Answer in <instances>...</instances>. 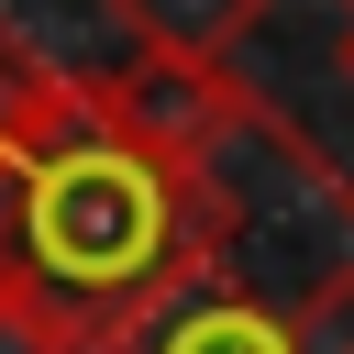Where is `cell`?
I'll return each instance as SVG.
<instances>
[{
  "label": "cell",
  "instance_id": "cell-1",
  "mask_svg": "<svg viewBox=\"0 0 354 354\" xmlns=\"http://www.w3.org/2000/svg\"><path fill=\"white\" fill-rule=\"evenodd\" d=\"M232 177H188L100 133L88 88L77 111L0 155V288H22L77 354H133L188 288L232 254Z\"/></svg>",
  "mask_w": 354,
  "mask_h": 354
},
{
  "label": "cell",
  "instance_id": "cell-5",
  "mask_svg": "<svg viewBox=\"0 0 354 354\" xmlns=\"http://www.w3.org/2000/svg\"><path fill=\"white\" fill-rule=\"evenodd\" d=\"M0 354H77V343H66V332H55L22 288H0Z\"/></svg>",
  "mask_w": 354,
  "mask_h": 354
},
{
  "label": "cell",
  "instance_id": "cell-4",
  "mask_svg": "<svg viewBox=\"0 0 354 354\" xmlns=\"http://www.w3.org/2000/svg\"><path fill=\"white\" fill-rule=\"evenodd\" d=\"M133 354H299V343H288V310H266L254 288H221V277H210V288H188Z\"/></svg>",
  "mask_w": 354,
  "mask_h": 354
},
{
  "label": "cell",
  "instance_id": "cell-3",
  "mask_svg": "<svg viewBox=\"0 0 354 354\" xmlns=\"http://www.w3.org/2000/svg\"><path fill=\"white\" fill-rule=\"evenodd\" d=\"M266 11L277 0H111V22L133 33V55H177V66H232Z\"/></svg>",
  "mask_w": 354,
  "mask_h": 354
},
{
  "label": "cell",
  "instance_id": "cell-7",
  "mask_svg": "<svg viewBox=\"0 0 354 354\" xmlns=\"http://www.w3.org/2000/svg\"><path fill=\"white\" fill-rule=\"evenodd\" d=\"M343 33H354V0H343Z\"/></svg>",
  "mask_w": 354,
  "mask_h": 354
},
{
  "label": "cell",
  "instance_id": "cell-2",
  "mask_svg": "<svg viewBox=\"0 0 354 354\" xmlns=\"http://www.w3.org/2000/svg\"><path fill=\"white\" fill-rule=\"evenodd\" d=\"M77 88H88V111H100V133H122L133 155L188 166V177H221V144H232V133H266V88L232 77V66L122 55V66H88Z\"/></svg>",
  "mask_w": 354,
  "mask_h": 354
},
{
  "label": "cell",
  "instance_id": "cell-6",
  "mask_svg": "<svg viewBox=\"0 0 354 354\" xmlns=\"http://www.w3.org/2000/svg\"><path fill=\"white\" fill-rule=\"evenodd\" d=\"M343 77H354V33H343Z\"/></svg>",
  "mask_w": 354,
  "mask_h": 354
}]
</instances>
